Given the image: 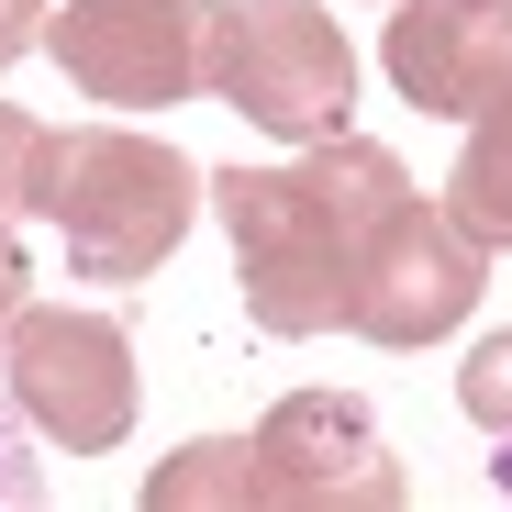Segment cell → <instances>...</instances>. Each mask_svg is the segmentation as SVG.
Instances as JSON below:
<instances>
[{
    "instance_id": "cell-1",
    "label": "cell",
    "mask_w": 512,
    "mask_h": 512,
    "mask_svg": "<svg viewBox=\"0 0 512 512\" xmlns=\"http://www.w3.org/2000/svg\"><path fill=\"white\" fill-rule=\"evenodd\" d=\"M412 201L401 156L368 145V134H323L301 167H223L212 179V212L234 234V279H245V312L268 334H323L346 323V268L368 223Z\"/></svg>"
},
{
    "instance_id": "cell-2",
    "label": "cell",
    "mask_w": 512,
    "mask_h": 512,
    "mask_svg": "<svg viewBox=\"0 0 512 512\" xmlns=\"http://www.w3.org/2000/svg\"><path fill=\"white\" fill-rule=\"evenodd\" d=\"M201 190H212V179H201L167 134L90 123V134H56L45 223L67 234V268H78V279H156L167 256H179Z\"/></svg>"
},
{
    "instance_id": "cell-3",
    "label": "cell",
    "mask_w": 512,
    "mask_h": 512,
    "mask_svg": "<svg viewBox=\"0 0 512 512\" xmlns=\"http://www.w3.org/2000/svg\"><path fill=\"white\" fill-rule=\"evenodd\" d=\"M212 101H234L279 145H323L357 112V45L312 0H223L212 12Z\"/></svg>"
},
{
    "instance_id": "cell-4",
    "label": "cell",
    "mask_w": 512,
    "mask_h": 512,
    "mask_svg": "<svg viewBox=\"0 0 512 512\" xmlns=\"http://www.w3.org/2000/svg\"><path fill=\"white\" fill-rule=\"evenodd\" d=\"M490 290V245L446 212V201H390L346 268V334L368 346H435L457 334Z\"/></svg>"
},
{
    "instance_id": "cell-5",
    "label": "cell",
    "mask_w": 512,
    "mask_h": 512,
    "mask_svg": "<svg viewBox=\"0 0 512 512\" xmlns=\"http://www.w3.org/2000/svg\"><path fill=\"white\" fill-rule=\"evenodd\" d=\"M0 379H12V412L67 457H112L134 435V334L112 312H67V301L34 312L23 301Z\"/></svg>"
},
{
    "instance_id": "cell-6",
    "label": "cell",
    "mask_w": 512,
    "mask_h": 512,
    "mask_svg": "<svg viewBox=\"0 0 512 512\" xmlns=\"http://www.w3.org/2000/svg\"><path fill=\"white\" fill-rule=\"evenodd\" d=\"M212 12L223 0H67L45 23V56L112 112H167L212 90Z\"/></svg>"
},
{
    "instance_id": "cell-7",
    "label": "cell",
    "mask_w": 512,
    "mask_h": 512,
    "mask_svg": "<svg viewBox=\"0 0 512 512\" xmlns=\"http://www.w3.org/2000/svg\"><path fill=\"white\" fill-rule=\"evenodd\" d=\"M256 457L279 479V512H401V457L357 390H290L256 423Z\"/></svg>"
},
{
    "instance_id": "cell-8",
    "label": "cell",
    "mask_w": 512,
    "mask_h": 512,
    "mask_svg": "<svg viewBox=\"0 0 512 512\" xmlns=\"http://www.w3.org/2000/svg\"><path fill=\"white\" fill-rule=\"evenodd\" d=\"M379 67L412 112H446V123L512 101V0H390Z\"/></svg>"
},
{
    "instance_id": "cell-9",
    "label": "cell",
    "mask_w": 512,
    "mask_h": 512,
    "mask_svg": "<svg viewBox=\"0 0 512 512\" xmlns=\"http://www.w3.org/2000/svg\"><path fill=\"white\" fill-rule=\"evenodd\" d=\"M145 512H279V479L256 457V435H201L145 468Z\"/></svg>"
},
{
    "instance_id": "cell-10",
    "label": "cell",
    "mask_w": 512,
    "mask_h": 512,
    "mask_svg": "<svg viewBox=\"0 0 512 512\" xmlns=\"http://www.w3.org/2000/svg\"><path fill=\"white\" fill-rule=\"evenodd\" d=\"M446 212H457V223H468L479 245H512V101L468 112V145H457Z\"/></svg>"
},
{
    "instance_id": "cell-11",
    "label": "cell",
    "mask_w": 512,
    "mask_h": 512,
    "mask_svg": "<svg viewBox=\"0 0 512 512\" xmlns=\"http://www.w3.org/2000/svg\"><path fill=\"white\" fill-rule=\"evenodd\" d=\"M45 167H56V134H45L34 112H12V101H0V223L45 212Z\"/></svg>"
},
{
    "instance_id": "cell-12",
    "label": "cell",
    "mask_w": 512,
    "mask_h": 512,
    "mask_svg": "<svg viewBox=\"0 0 512 512\" xmlns=\"http://www.w3.org/2000/svg\"><path fill=\"white\" fill-rule=\"evenodd\" d=\"M457 401H468V423H479V435H501V446H512V334H479V346H468Z\"/></svg>"
},
{
    "instance_id": "cell-13",
    "label": "cell",
    "mask_w": 512,
    "mask_h": 512,
    "mask_svg": "<svg viewBox=\"0 0 512 512\" xmlns=\"http://www.w3.org/2000/svg\"><path fill=\"white\" fill-rule=\"evenodd\" d=\"M23 245H12V223H0V346H12V323H23Z\"/></svg>"
},
{
    "instance_id": "cell-14",
    "label": "cell",
    "mask_w": 512,
    "mask_h": 512,
    "mask_svg": "<svg viewBox=\"0 0 512 512\" xmlns=\"http://www.w3.org/2000/svg\"><path fill=\"white\" fill-rule=\"evenodd\" d=\"M23 45H45V0H0V67H12Z\"/></svg>"
},
{
    "instance_id": "cell-15",
    "label": "cell",
    "mask_w": 512,
    "mask_h": 512,
    "mask_svg": "<svg viewBox=\"0 0 512 512\" xmlns=\"http://www.w3.org/2000/svg\"><path fill=\"white\" fill-rule=\"evenodd\" d=\"M0 501H34V468L12 457V435H0Z\"/></svg>"
},
{
    "instance_id": "cell-16",
    "label": "cell",
    "mask_w": 512,
    "mask_h": 512,
    "mask_svg": "<svg viewBox=\"0 0 512 512\" xmlns=\"http://www.w3.org/2000/svg\"><path fill=\"white\" fill-rule=\"evenodd\" d=\"M368 12H379V0H368Z\"/></svg>"
}]
</instances>
